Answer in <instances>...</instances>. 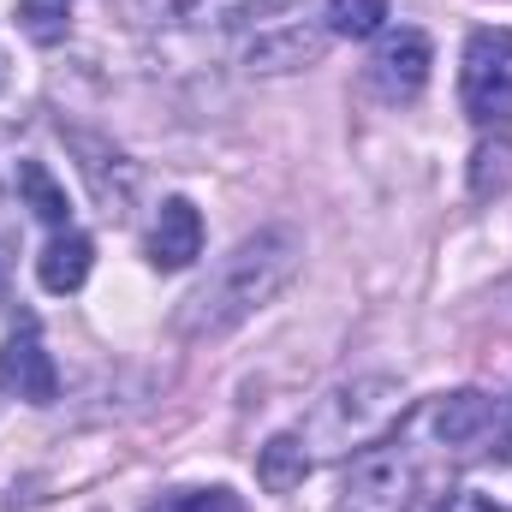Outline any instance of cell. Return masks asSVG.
Wrapping results in <instances>:
<instances>
[{"mask_svg":"<svg viewBox=\"0 0 512 512\" xmlns=\"http://www.w3.org/2000/svg\"><path fill=\"white\" fill-rule=\"evenodd\" d=\"M197 256H203V215H197V203L191 197H167L155 227H149V262L161 274H179Z\"/></svg>","mask_w":512,"mask_h":512,"instance_id":"obj_9","label":"cell"},{"mask_svg":"<svg viewBox=\"0 0 512 512\" xmlns=\"http://www.w3.org/2000/svg\"><path fill=\"white\" fill-rule=\"evenodd\" d=\"M18 30L36 42V48H54V42H66V30H72V18H66V0H18Z\"/></svg>","mask_w":512,"mask_h":512,"instance_id":"obj_17","label":"cell"},{"mask_svg":"<svg viewBox=\"0 0 512 512\" xmlns=\"http://www.w3.org/2000/svg\"><path fill=\"white\" fill-rule=\"evenodd\" d=\"M90 268H96V245L84 239V233H72V227H60L42 256H36V280H42V292H54V298H66V292H78L84 280H90Z\"/></svg>","mask_w":512,"mask_h":512,"instance_id":"obj_11","label":"cell"},{"mask_svg":"<svg viewBox=\"0 0 512 512\" xmlns=\"http://www.w3.org/2000/svg\"><path fill=\"white\" fill-rule=\"evenodd\" d=\"M429 66H435V42L423 30H387L370 54V90L382 102H417L423 84H429Z\"/></svg>","mask_w":512,"mask_h":512,"instance_id":"obj_5","label":"cell"},{"mask_svg":"<svg viewBox=\"0 0 512 512\" xmlns=\"http://www.w3.org/2000/svg\"><path fill=\"white\" fill-rule=\"evenodd\" d=\"M489 417H495L489 393H477V387H459V393H441V399H429L417 423L435 435V447H465V441H477V435L489 429Z\"/></svg>","mask_w":512,"mask_h":512,"instance_id":"obj_10","label":"cell"},{"mask_svg":"<svg viewBox=\"0 0 512 512\" xmlns=\"http://www.w3.org/2000/svg\"><path fill=\"white\" fill-rule=\"evenodd\" d=\"M0 387H6V393H18L24 405H54L60 376H54V358L42 352L36 328H18V334L0 346Z\"/></svg>","mask_w":512,"mask_h":512,"instance_id":"obj_8","label":"cell"},{"mask_svg":"<svg viewBox=\"0 0 512 512\" xmlns=\"http://www.w3.org/2000/svg\"><path fill=\"white\" fill-rule=\"evenodd\" d=\"M18 197H24V209H30L36 221H48V227H66V215H72L66 185H60L42 161H18Z\"/></svg>","mask_w":512,"mask_h":512,"instance_id":"obj_14","label":"cell"},{"mask_svg":"<svg viewBox=\"0 0 512 512\" xmlns=\"http://www.w3.org/2000/svg\"><path fill=\"white\" fill-rule=\"evenodd\" d=\"M304 477H310V447H304L298 429H280V435H268L256 447V483L268 495H292Z\"/></svg>","mask_w":512,"mask_h":512,"instance_id":"obj_13","label":"cell"},{"mask_svg":"<svg viewBox=\"0 0 512 512\" xmlns=\"http://www.w3.org/2000/svg\"><path fill=\"white\" fill-rule=\"evenodd\" d=\"M411 495H417V453L387 435L352 459L346 489H340V512H405Z\"/></svg>","mask_w":512,"mask_h":512,"instance_id":"obj_3","label":"cell"},{"mask_svg":"<svg viewBox=\"0 0 512 512\" xmlns=\"http://www.w3.org/2000/svg\"><path fill=\"white\" fill-rule=\"evenodd\" d=\"M512 185V137H483L471 149V197H501Z\"/></svg>","mask_w":512,"mask_h":512,"instance_id":"obj_15","label":"cell"},{"mask_svg":"<svg viewBox=\"0 0 512 512\" xmlns=\"http://www.w3.org/2000/svg\"><path fill=\"white\" fill-rule=\"evenodd\" d=\"M322 18H328V36L370 42L387 24V0H322Z\"/></svg>","mask_w":512,"mask_h":512,"instance_id":"obj_16","label":"cell"},{"mask_svg":"<svg viewBox=\"0 0 512 512\" xmlns=\"http://www.w3.org/2000/svg\"><path fill=\"white\" fill-rule=\"evenodd\" d=\"M6 274H12V262H6V245H0V304H6Z\"/></svg>","mask_w":512,"mask_h":512,"instance_id":"obj_20","label":"cell"},{"mask_svg":"<svg viewBox=\"0 0 512 512\" xmlns=\"http://www.w3.org/2000/svg\"><path fill=\"white\" fill-rule=\"evenodd\" d=\"M459 96L477 126L512 120V30H471L459 60Z\"/></svg>","mask_w":512,"mask_h":512,"instance_id":"obj_4","label":"cell"},{"mask_svg":"<svg viewBox=\"0 0 512 512\" xmlns=\"http://www.w3.org/2000/svg\"><path fill=\"white\" fill-rule=\"evenodd\" d=\"M72 149H78V173H84L96 209H102L108 221H126L131 203H137V161H126L114 143L84 137V131H72Z\"/></svg>","mask_w":512,"mask_h":512,"instance_id":"obj_7","label":"cell"},{"mask_svg":"<svg viewBox=\"0 0 512 512\" xmlns=\"http://www.w3.org/2000/svg\"><path fill=\"white\" fill-rule=\"evenodd\" d=\"M328 54V24H310V18H280L268 30H256L245 42V72L251 78H286V72H304Z\"/></svg>","mask_w":512,"mask_h":512,"instance_id":"obj_6","label":"cell"},{"mask_svg":"<svg viewBox=\"0 0 512 512\" xmlns=\"http://www.w3.org/2000/svg\"><path fill=\"white\" fill-rule=\"evenodd\" d=\"M197 12V0H120V18L126 24H179V18H191Z\"/></svg>","mask_w":512,"mask_h":512,"instance_id":"obj_18","label":"cell"},{"mask_svg":"<svg viewBox=\"0 0 512 512\" xmlns=\"http://www.w3.org/2000/svg\"><path fill=\"white\" fill-rule=\"evenodd\" d=\"M441 512H512V459H477Z\"/></svg>","mask_w":512,"mask_h":512,"instance_id":"obj_12","label":"cell"},{"mask_svg":"<svg viewBox=\"0 0 512 512\" xmlns=\"http://www.w3.org/2000/svg\"><path fill=\"white\" fill-rule=\"evenodd\" d=\"M149 512H245V507H239L233 489H191V495H167V501H155Z\"/></svg>","mask_w":512,"mask_h":512,"instance_id":"obj_19","label":"cell"},{"mask_svg":"<svg viewBox=\"0 0 512 512\" xmlns=\"http://www.w3.org/2000/svg\"><path fill=\"white\" fill-rule=\"evenodd\" d=\"M298 262H304V233L298 227H262L251 239H239L209 268V280L173 310V334L185 346H209V340L239 334L256 310H268L292 286Z\"/></svg>","mask_w":512,"mask_h":512,"instance_id":"obj_1","label":"cell"},{"mask_svg":"<svg viewBox=\"0 0 512 512\" xmlns=\"http://www.w3.org/2000/svg\"><path fill=\"white\" fill-rule=\"evenodd\" d=\"M405 411H411V399H405L399 376H358V382L328 387L298 435H304L310 459H358L364 447L387 441L405 423Z\"/></svg>","mask_w":512,"mask_h":512,"instance_id":"obj_2","label":"cell"}]
</instances>
